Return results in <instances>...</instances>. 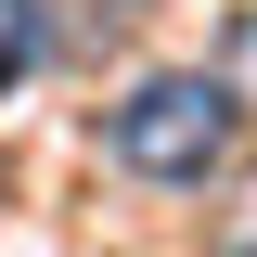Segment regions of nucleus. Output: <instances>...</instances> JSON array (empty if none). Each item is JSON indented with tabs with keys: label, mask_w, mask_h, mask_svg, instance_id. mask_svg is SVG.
<instances>
[{
	"label": "nucleus",
	"mask_w": 257,
	"mask_h": 257,
	"mask_svg": "<svg viewBox=\"0 0 257 257\" xmlns=\"http://www.w3.org/2000/svg\"><path fill=\"white\" fill-rule=\"evenodd\" d=\"M231 77H142V90L103 116V142H116V167H142V180H206V167L231 155Z\"/></svg>",
	"instance_id": "obj_1"
},
{
	"label": "nucleus",
	"mask_w": 257,
	"mask_h": 257,
	"mask_svg": "<svg viewBox=\"0 0 257 257\" xmlns=\"http://www.w3.org/2000/svg\"><path fill=\"white\" fill-rule=\"evenodd\" d=\"M39 39H52V26H39V0H0V90L39 64Z\"/></svg>",
	"instance_id": "obj_2"
}]
</instances>
